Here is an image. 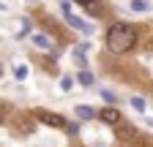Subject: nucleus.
<instances>
[{"mask_svg": "<svg viewBox=\"0 0 153 147\" xmlns=\"http://www.w3.org/2000/svg\"><path fill=\"white\" fill-rule=\"evenodd\" d=\"M134 44H137V30L126 22H115L109 30H107V49L112 54H123L128 52Z\"/></svg>", "mask_w": 153, "mask_h": 147, "instance_id": "nucleus-1", "label": "nucleus"}, {"mask_svg": "<svg viewBox=\"0 0 153 147\" xmlns=\"http://www.w3.org/2000/svg\"><path fill=\"white\" fill-rule=\"evenodd\" d=\"M60 8H63V16H66V22H68L74 30H79V33H90V30H93L90 25H85V22L79 19V16H76V14L71 11V3H68V0H63V3H60Z\"/></svg>", "mask_w": 153, "mask_h": 147, "instance_id": "nucleus-2", "label": "nucleus"}, {"mask_svg": "<svg viewBox=\"0 0 153 147\" xmlns=\"http://www.w3.org/2000/svg\"><path fill=\"white\" fill-rule=\"evenodd\" d=\"M36 120H38V123H44V125H52V128H63V125H66V120H63L60 115H55V112H44V109H38V112H36Z\"/></svg>", "mask_w": 153, "mask_h": 147, "instance_id": "nucleus-3", "label": "nucleus"}, {"mask_svg": "<svg viewBox=\"0 0 153 147\" xmlns=\"http://www.w3.org/2000/svg\"><path fill=\"white\" fill-rule=\"evenodd\" d=\"M74 3H79V8L88 11L90 16H101V14H104V8L99 6V0H74Z\"/></svg>", "mask_w": 153, "mask_h": 147, "instance_id": "nucleus-4", "label": "nucleus"}, {"mask_svg": "<svg viewBox=\"0 0 153 147\" xmlns=\"http://www.w3.org/2000/svg\"><path fill=\"white\" fill-rule=\"evenodd\" d=\"M99 120L101 123H107V125H115V123H120V112H118V109H101V112H99Z\"/></svg>", "mask_w": 153, "mask_h": 147, "instance_id": "nucleus-5", "label": "nucleus"}, {"mask_svg": "<svg viewBox=\"0 0 153 147\" xmlns=\"http://www.w3.org/2000/svg\"><path fill=\"white\" fill-rule=\"evenodd\" d=\"M74 112H76V117H79V120H93V117H99V112H96L93 106H85V104H79Z\"/></svg>", "mask_w": 153, "mask_h": 147, "instance_id": "nucleus-6", "label": "nucleus"}, {"mask_svg": "<svg viewBox=\"0 0 153 147\" xmlns=\"http://www.w3.org/2000/svg\"><path fill=\"white\" fill-rule=\"evenodd\" d=\"M33 44H36V46H41V49H49V46H52L49 35H44V33H36V35H33Z\"/></svg>", "mask_w": 153, "mask_h": 147, "instance_id": "nucleus-7", "label": "nucleus"}, {"mask_svg": "<svg viewBox=\"0 0 153 147\" xmlns=\"http://www.w3.org/2000/svg\"><path fill=\"white\" fill-rule=\"evenodd\" d=\"M131 11H140V14H145V11H150V6L145 3V0H131Z\"/></svg>", "mask_w": 153, "mask_h": 147, "instance_id": "nucleus-8", "label": "nucleus"}, {"mask_svg": "<svg viewBox=\"0 0 153 147\" xmlns=\"http://www.w3.org/2000/svg\"><path fill=\"white\" fill-rule=\"evenodd\" d=\"M76 79L88 87V85H93V74H90V71H79V76H76Z\"/></svg>", "mask_w": 153, "mask_h": 147, "instance_id": "nucleus-9", "label": "nucleus"}, {"mask_svg": "<svg viewBox=\"0 0 153 147\" xmlns=\"http://www.w3.org/2000/svg\"><path fill=\"white\" fill-rule=\"evenodd\" d=\"M14 76H16L19 82H22V79H27V65H16V68H14Z\"/></svg>", "mask_w": 153, "mask_h": 147, "instance_id": "nucleus-10", "label": "nucleus"}, {"mask_svg": "<svg viewBox=\"0 0 153 147\" xmlns=\"http://www.w3.org/2000/svg\"><path fill=\"white\" fill-rule=\"evenodd\" d=\"M131 106L137 109V112H142V109H145V101H142L140 96H134V98H131Z\"/></svg>", "mask_w": 153, "mask_h": 147, "instance_id": "nucleus-11", "label": "nucleus"}, {"mask_svg": "<svg viewBox=\"0 0 153 147\" xmlns=\"http://www.w3.org/2000/svg\"><path fill=\"white\" fill-rule=\"evenodd\" d=\"M71 85H74L71 76H63V79H60V87H63V90H71Z\"/></svg>", "mask_w": 153, "mask_h": 147, "instance_id": "nucleus-12", "label": "nucleus"}, {"mask_svg": "<svg viewBox=\"0 0 153 147\" xmlns=\"http://www.w3.org/2000/svg\"><path fill=\"white\" fill-rule=\"evenodd\" d=\"M101 98H104V101H107V104H115V96H112V93H109V90H104V93H101Z\"/></svg>", "mask_w": 153, "mask_h": 147, "instance_id": "nucleus-13", "label": "nucleus"}, {"mask_svg": "<svg viewBox=\"0 0 153 147\" xmlns=\"http://www.w3.org/2000/svg\"><path fill=\"white\" fill-rule=\"evenodd\" d=\"M3 120H6V109L0 106V123H3Z\"/></svg>", "mask_w": 153, "mask_h": 147, "instance_id": "nucleus-14", "label": "nucleus"}, {"mask_svg": "<svg viewBox=\"0 0 153 147\" xmlns=\"http://www.w3.org/2000/svg\"><path fill=\"white\" fill-rule=\"evenodd\" d=\"M0 74H3V68H0Z\"/></svg>", "mask_w": 153, "mask_h": 147, "instance_id": "nucleus-15", "label": "nucleus"}]
</instances>
